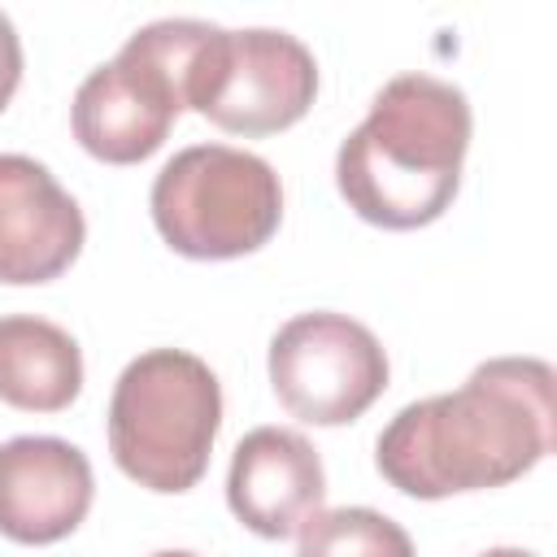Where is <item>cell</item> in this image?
Listing matches in <instances>:
<instances>
[{
  "mask_svg": "<svg viewBox=\"0 0 557 557\" xmlns=\"http://www.w3.org/2000/svg\"><path fill=\"white\" fill-rule=\"evenodd\" d=\"M296 557H418V553L409 531L387 513L366 505H344V509H322L305 522Z\"/></svg>",
  "mask_w": 557,
  "mask_h": 557,
  "instance_id": "7c38bea8",
  "label": "cell"
},
{
  "mask_svg": "<svg viewBox=\"0 0 557 557\" xmlns=\"http://www.w3.org/2000/svg\"><path fill=\"white\" fill-rule=\"evenodd\" d=\"M318 96V61L287 30L213 26L191 74L187 109L231 135H274L309 113Z\"/></svg>",
  "mask_w": 557,
  "mask_h": 557,
  "instance_id": "8992f818",
  "label": "cell"
},
{
  "mask_svg": "<svg viewBox=\"0 0 557 557\" xmlns=\"http://www.w3.org/2000/svg\"><path fill=\"white\" fill-rule=\"evenodd\" d=\"M96 496L91 461L57 435H13L0 444V535L13 544H57L87 518Z\"/></svg>",
  "mask_w": 557,
  "mask_h": 557,
  "instance_id": "30bf717a",
  "label": "cell"
},
{
  "mask_svg": "<svg viewBox=\"0 0 557 557\" xmlns=\"http://www.w3.org/2000/svg\"><path fill=\"white\" fill-rule=\"evenodd\" d=\"M213 35L200 17H161L139 26L113 61L96 65L70 104V126L83 152L109 165H135L152 157L174 117L187 109L191 74Z\"/></svg>",
  "mask_w": 557,
  "mask_h": 557,
  "instance_id": "277c9868",
  "label": "cell"
},
{
  "mask_svg": "<svg viewBox=\"0 0 557 557\" xmlns=\"http://www.w3.org/2000/svg\"><path fill=\"white\" fill-rule=\"evenodd\" d=\"M152 557H196V553H187V548H161V553H152Z\"/></svg>",
  "mask_w": 557,
  "mask_h": 557,
  "instance_id": "9a60e30c",
  "label": "cell"
},
{
  "mask_svg": "<svg viewBox=\"0 0 557 557\" xmlns=\"http://www.w3.org/2000/svg\"><path fill=\"white\" fill-rule=\"evenodd\" d=\"M22 83V39H17V26L9 13H0V109L13 100Z\"/></svg>",
  "mask_w": 557,
  "mask_h": 557,
  "instance_id": "4fadbf2b",
  "label": "cell"
},
{
  "mask_svg": "<svg viewBox=\"0 0 557 557\" xmlns=\"http://www.w3.org/2000/svg\"><path fill=\"white\" fill-rule=\"evenodd\" d=\"M470 100L435 74H396L370 100L361 126L335 152V187L348 209L383 231H418L444 218L461 187Z\"/></svg>",
  "mask_w": 557,
  "mask_h": 557,
  "instance_id": "7a4b0ae2",
  "label": "cell"
},
{
  "mask_svg": "<svg viewBox=\"0 0 557 557\" xmlns=\"http://www.w3.org/2000/svg\"><path fill=\"white\" fill-rule=\"evenodd\" d=\"M87 222L78 200L48 165L0 152V283H52L83 252Z\"/></svg>",
  "mask_w": 557,
  "mask_h": 557,
  "instance_id": "ba28073f",
  "label": "cell"
},
{
  "mask_svg": "<svg viewBox=\"0 0 557 557\" xmlns=\"http://www.w3.org/2000/svg\"><path fill=\"white\" fill-rule=\"evenodd\" d=\"M222 426L218 374L183 348L139 352L113 383L109 453L148 492H187L209 470Z\"/></svg>",
  "mask_w": 557,
  "mask_h": 557,
  "instance_id": "3957f363",
  "label": "cell"
},
{
  "mask_svg": "<svg viewBox=\"0 0 557 557\" xmlns=\"http://www.w3.org/2000/svg\"><path fill=\"white\" fill-rule=\"evenodd\" d=\"M83 392V352L70 331L35 313L0 318V400L26 413H61Z\"/></svg>",
  "mask_w": 557,
  "mask_h": 557,
  "instance_id": "8fae6325",
  "label": "cell"
},
{
  "mask_svg": "<svg viewBox=\"0 0 557 557\" xmlns=\"http://www.w3.org/2000/svg\"><path fill=\"white\" fill-rule=\"evenodd\" d=\"M270 383L292 418L344 426L383 396L387 352L374 331L348 313H296L270 339Z\"/></svg>",
  "mask_w": 557,
  "mask_h": 557,
  "instance_id": "52a82bcc",
  "label": "cell"
},
{
  "mask_svg": "<svg viewBox=\"0 0 557 557\" xmlns=\"http://www.w3.org/2000/svg\"><path fill=\"white\" fill-rule=\"evenodd\" d=\"M326 474L318 448L292 426H257L231 453L226 505L261 540L300 535L322 513Z\"/></svg>",
  "mask_w": 557,
  "mask_h": 557,
  "instance_id": "9c48e42d",
  "label": "cell"
},
{
  "mask_svg": "<svg viewBox=\"0 0 557 557\" xmlns=\"http://www.w3.org/2000/svg\"><path fill=\"white\" fill-rule=\"evenodd\" d=\"M148 209L178 257L231 261L274 239L283 222V183L257 152L191 144L161 165Z\"/></svg>",
  "mask_w": 557,
  "mask_h": 557,
  "instance_id": "5b68a950",
  "label": "cell"
},
{
  "mask_svg": "<svg viewBox=\"0 0 557 557\" xmlns=\"http://www.w3.org/2000/svg\"><path fill=\"white\" fill-rule=\"evenodd\" d=\"M557 440V374L540 357H492L457 392L405 405L374 440L379 474L413 496L505 487Z\"/></svg>",
  "mask_w": 557,
  "mask_h": 557,
  "instance_id": "6da1fadb",
  "label": "cell"
},
{
  "mask_svg": "<svg viewBox=\"0 0 557 557\" xmlns=\"http://www.w3.org/2000/svg\"><path fill=\"white\" fill-rule=\"evenodd\" d=\"M479 557H535V553H527V548H487Z\"/></svg>",
  "mask_w": 557,
  "mask_h": 557,
  "instance_id": "5bb4252c",
  "label": "cell"
}]
</instances>
